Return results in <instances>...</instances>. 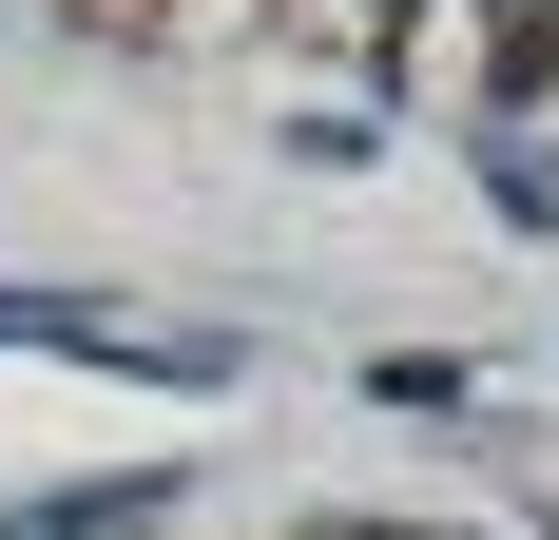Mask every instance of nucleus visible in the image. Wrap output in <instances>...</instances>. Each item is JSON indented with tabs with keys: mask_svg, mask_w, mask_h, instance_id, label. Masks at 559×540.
Here are the masks:
<instances>
[{
	"mask_svg": "<svg viewBox=\"0 0 559 540\" xmlns=\"http://www.w3.org/2000/svg\"><path fill=\"white\" fill-rule=\"evenodd\" d=\"M0 348H58V367H135V386H231V348H174V328L58 309V290H0Z\"/></svg>",
	"mask_w": 559,
	"mask_h": 540,
	"instance_id": "nucleus-1",
	"label": "nucleus"
},
{
	"mask_svg": "<svg viewBox=\"0 0 559 540\" xmlns=\"http://www.w3.org/2000/svg\"><path fill=\"white\" fill-rule=\"evenodd\" d=\"M174 521V463H135V483H58V502H20L0 540H155Z\"/></svg>",
	"mask_w": 559,
	"mask_h": 540,
	"instance_id": "nucleus-2",
	"label": "nucleus"
}]
</instances>
